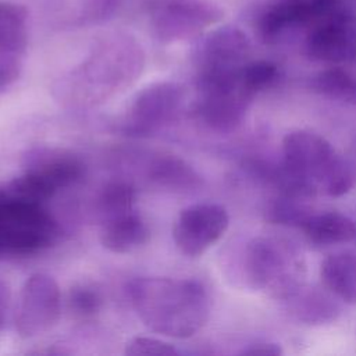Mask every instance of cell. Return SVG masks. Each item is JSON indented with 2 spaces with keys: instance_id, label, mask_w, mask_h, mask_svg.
<instances>
[{
  "instance_id": "1",
  "label": "cell",
  "mask_w": 356,
  "mask_h": 356,
  "mask_svg": "<svg viewBox=\"0 0 356 356\" xmlns=\"http://www.w3.org/2000/svg\"><path fill=\"white\" fill-rule=\"evenodd\" d=\"M145 68V51L131 35L97 39L88 56L53 85L54 99L67 108H95L128 89Z\"/></svg>"
},
{
  "instance_id": "2",
  "label": "cell",
  "mask_w": 356,
  "mask_h": 356,
  "mask_svg": "<svg viewBox=\"0 0 356 356\" xmlns=\"http://www.w3.org/2000/svg\"><path fill=\"white\" fill-rule=\"evenodd\" d=\"M127 293L142 323L164 337L189 338L210 317L211 299L199 280L136 277L128 282Z\"/></svg>"
},
{
  "instance_id": "3",
  "label": "cell",
  "mask_w": 356,
  "mask_h": 356,
  "mask_svg": "<svg viewBox=\"0 0 356 356\" xmlns=\"http://www.w3.org/2000/svg\"><path fill=\"white\" fill-rule=\"evenodd\" d=\"M242 273L252 288L282 300L305 284L306 263L291 241L256 236L245 246Z\"/></svg>"
},
{
  "instance_id": "4",
  "label": "cell",
  "mask_w": 356,
  "mask_h": 356,
  "mask_svg": "<svg viewBox=\"0 0 356 356\" xmlns=\"http://www.w3.org/2000/svg\"><path fill=\"white\" fill-rule=\"evenodd\" d=\"M58 235L60 225L44 203L21 199L11 191L0 202V256L42 252L51 246Z\"/></svg>"
},
{
  "instance_id": "5",
  "label": "cell",
  "mask_w": 356,
  "mask_h": 356,
  "mask_svg": "<svg viewBox=\"0 0 356 356\" xmlns=\"http://www.w3.org/2000/svg\"><path fill=\"white\" fill-rule=\"evenodd\" d=\"M85 174L82 160L58 147H35L24 160V171L8 182L10 191L25 200L44 203L57 192L76 184Z\"/></svg>"
},
{
  "instance_id": "6",
  "label": "cell",
  "mask_w": 356,
  "mask_h": 356,
  "mask_svg": "<svg viewBox=\"0 0 356 356\" xmlns=\"http://www.w3.org/2000/svg\"><path fill=\"white\" fill-rule=\"evenodd\" d=\"M185 103V89L178 82L160 81L140 89L129 103L120 129L134 138H147L172 124Z\"/></svg>"
},
{
  "instance_id": "7",
  "label": "cell",
  "mask_w": 356,
  "mask_h": 356,
  "mask_svg": "<svg viewBox=\"0 0 356 356\" xmlns=\"http://www.w3.org/2000/svg\"><path fill=\"white\" fill-rule=\"evenodd\" d=\"M249 54L250 40L236 26L225 25L200 35L192 50L195 82L238 75Z\"/></svg>"
},
{
  "instance_id": "8",
  "label": "cell",
  "mask_w": 356,
  "mask_h": 356,
  "mask_svg": "<svg viewBox=\"0 0 356 356\" xmlns=\"http://www.w3.org/2000/svg\"><path fill=\"white\" fill-rule=\"evenodd\" d=\"M224 17L210 0H152L149 22L153 35L163 43L199 38L203 31Z\"/></svg>"
},
{
  "instance_id": "9",
  "label": "cell",
  "mask_w": 356,
  "mask_h": 356,
  "mask_svg": "<svg viewBox=\"0 0 356 356\" xmlns=\"http://www.w3.org/2000/svg\"><path fill=\"white\" fill-rule=\"evenodd\" d=\"M303 49L309 58L320 63L356 61V15L335 4L309 26Z\"/></svg>"
},
{
  "instance_id": "10",
  "label": "cell",
  "mask_w": 356,
  "mask_h": 356,
  "mask_svg": "<svg viewBox=\"0 0 356 356\" xmlns=\"http://www.w3.org/2000/svg\"><path fill=\"white\" fill-rule=\"evenodd\" d=\"M197 97L193 115L210 131L229 134L241 127L254 95L242 82L241 76L216 85L196 88Z\"/></svg>"
},
{
  "instance_id": "11",
  "label": "cell",
  "mask_w": 356,
  "mask_h": 356,
  "mask_svg": "<svg viewBox=\"0 0 356 356\" xmlns=\"http://www.w3.org/2000/svg\"><path fill=\"white\" fill-rule=\"evenodd\" d=\"M61 313V293L57 281L44 273L29 275L21 286L15 330L21 338H33L49 331Z\"/></svg>"
},
{
  "instance_id": "12",
  "label": "cell",
  "mask_w": 356,
  "mask_h": 356,
  "mask_svg": "<svg viewBox=\"0 0 356 356\" xmlns=\"http://www.w3.org/2000/svg\"><path fill=\"white\" fill-rule=\"evenodd\" d=\"M335 6V0H266L253 18L254 31L266 44L280 42L298 28H309Z\"/></svg>"
},
{
  "instance_id": "13",
  "label": "cell",
  "mask_w": 356,
  "mask_h": 356,
  "mask_svg": "<svg viewBox=\"0 0 356 356\" xmlns=\"http://www.w3.org/2000/svg\"><path fill=\"white\" fill-rule=\"evenodd\" d=\"M229 216L218 203H195L178 214L172 238L179 252L189 257L203 254L227 231Z\"/></svg>"
},
{
  "instance_id": "14",
  "label": "cell",
  "mask_w": 356,
  "mask_h": 356,
  "mask_svg": "<svg viewBox=\"0 0 356 356\" xmlns=\"http://www.w3.org/2000/svg\"><path fill=\"white\" fill-rule=\"evenodd\" d=\"M338 157L339 154L331 142L313 131H291L282 139V161L307 179L317 195H320L321 184Z\"/></svg>"
},
{
  "instance_id": "15",
  "label": "cell",
  "mask_w": 356,
  "mask_h": 356,
  "mask_svg": "<svg viewBox=\"0 0 356 356\" xmlns=\"http://www.w3.org/2000/svg\"><path fill=\"white\" fill-rule=\"evenodd\" d=\"M143 178L159 189L192 192L202 186V177L181 157L164 153H150L139 159Z\"/></svg>"
},
{
  "instance_id": "16",
  "label": "cell",
  "mask_w": 356,
  "mask_h": 356,
  "mask_svg": "<svg viewBox=\"0 0 356 356\" xmlns=\"http://www.w3.org/2000/svg\"><path fill=\"white\" fill-rule=\"evenodd\" d=\"M337 298L316 286L303 284L293 293L282 299L288 316L305 325H324L334 323L341 314Z\"/></svg>"
},
{
  "instance_id": "17",
  "label": "cell",
  "mask_w": 356,
  "mask_h": 356,
  "mask_svg": "<svg viewBox=\"0 0 356 356\" xmlns=\"http://www.w3.org/2000/svg\"><path fill=\"white\" fill-rule=\"evenodd\" d=\"M100 222L99 239L113 253H129L149 239V228L136 210H131Z\"/></svg>"
},
{
  "instance_id": "18",
  "label": "cell",
  "mask_w": 356,
  "mask_h": 356,
  "mask_svg": "<svg viewBox=\"0 0 356 356\" xmlns=\"http://www.w3.org/2000/svg\"><path fill=\"white\" fill-rule=\"evenodd\" d=\"M320 278L338 300L356 305V253L345 250L328 254L321 261Z\"/></svg>"
},
{
  "instance_id": "19",
  "label": "cell",
  "mask_w": 356,
  "mask_h": 356,
  "mask_svg": "<svg viewBox=\"0 0 356 356\" xmlns=\"http://www.w3.org/2000/svg\"><path fill=\"white\" fill-rule=\"evenodd\" d=\"M316 245H337L356 238L353 220L338 211L312 213L300 228Z\"/></svg>"
},
{
  "instance_id": "20",
  "label": "cell",
  "mask_w": 356,
  "mask_h": 356,
  "mask_svg": "<svg viewBox=\"0 0 356 356\" xmlns=\"http://www.w3.org/2000/svg\"><path fill=\"white\" fill-rule=\"evenodd\" d=\"M136 188L131 181L114 179L107 182L95 202V211L99 221L135 210Z\"/></svg>"
},
{
  "instance_id": "21",
  "label": "cell",
  "mask_w": 356,
  "mask_h": 356,
  "mask_svg": "<svg viewBox=\"0 0 356 356\" xmlns=\"http://www.w3.org/2000/svg\"><path fill=\"white\" fill-rule=\"evenodd\" d=\"M310 88L328 99L356 106V75L343 68L332 67L320 71L312 78Z\"/></svg>"
},
{
  "instance_id": "22",
  "label": "cell",
  "mask_w": 356,
  "mask_h": 356,
  "mask_svg": "<svg viewBox=\"0 0 356 356\" xmlns=\"http://www.w3.org/2000/svg\"><path fill=\"white\" fill-rule=\"evenodd\" d=\"M312 210L303 203V199L280 195L267 209L266 217L270 222L278 225L302 228Z\"/></svg>"
},
{
  "instance_id": "23",
  "label": "cell",
  "mask_w": 356,
  "mask_h": 356,
  "mask_svg": "<svg viewBox=\"0 0 356 356\" xmlns=\"http://www.w3.org/2000/svg\"><path fill=\"white\" fill-rule=\"evenodd\" d=\"M278 76V67L267 60L248 61L242 68V82L245 88L254 96L271 88L277 82Z\"/></svg>"
},
{
  "instance_id": "24",
  "label": "cell",
  "mask_w": 356,
  "mask_h": 356,
  "mask_svg": "<svg viewBox=\"0 0 356 356\" xmlns=\"http://www.w3.org/2000/svg\"><path fill=\"white\" fill-rule=\"evenodd\" d=\"M70 309L79 317H92L103 306V295L92 284H78L71 288L68 295Z\"/></svg>"
},
{
  "instance_id": "25",
  "label": "cell",
  "mask_w": 356,
  "mask_h": 356,
  "mask_svg": "<svg viewBox=\"0 0 356 356\" xmlns=\"http://www.w3.org/2000/svg\"><path fill=\"white\" fill-rule=\"evenodd\" d=\"M129 356H177L179 350L170 342L153 337H134L125 345Z\"/></svg>"
},
{
  "instance_id": "26",
  "label": "cell",
  "mask_w": 356,
  "mask_h": 356,
  "mask_svg": "<svg viewBox=\"0 0 356 356\" xmlns=\"http://www.w3.org/2000/svg\"><path fill=\"white\" fill-rule=\"evenodd\" d=\"M124 0H85L81 14L78 15L79 24H96L110 18Z\"/></svg>"
},
{
  "instance_id": "27",
  "label": "cell",
  "mask_w": 356,
  "mask_h": 356,
  "mask_svg": "<svg viewBox=\"0 0 356 356\" xmlns=\"http://www.w3.org/2000/svg\"><path fill=\"white\" fill-rule=\"evenodd\" d=\"M22 54L0 46V92L8 89L19 76L22 70Z\"/></svg>"
},
{
  "instance_id": "28",
  "label": "cell",
  "mask_w": 356,
  "mask_h": 356,
  "mask_svg": "<svg viewBox=\"0 0 356 356\" xmlns=\"http://www.w3.org/2000/svg\"><path fill=\"white\" fill-rule=\"evenodd\" d=\"M238 353L243 356H280L282 355V348L277 342L260 341L246 345V348H243Z\"/></svg>"
},
{
  "instance_id": "29",
  "label": "cell",
  "mask_w": 356,
  "mask_h": 356,
  "mask_svg": "<svg viewBox=\"0 0 356 356\" xmlns=\"http://www.w3.org/2000/svg\"><path fill=\"white\" fill-rule=\"evenodd\" d=\"M7 306H8V288H7V284L0 278V330L4 324Z\"/></svg>"
},
{
  "instance_id": "30",
  "label": "cell",
  "mask_w": 356,
  "mask_h": 356,
  "mask_svg": "<svg viewBox=\"0 0 356 356\" xmlns=\"http://www.w3.org/2000/svg\"><path fill=\"white\" fill-rule=\"evenodd\" d=\"M8 185L7 184H0V202L8 196Z\"/></svg>"
}]
</instances>
